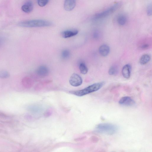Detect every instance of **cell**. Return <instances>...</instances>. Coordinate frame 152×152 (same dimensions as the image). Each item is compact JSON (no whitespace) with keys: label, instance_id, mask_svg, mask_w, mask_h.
<instances>
[{"label":"cell","instance_id":"cell-8","mask_svg":"<svg viewBox=\"0 0 152 152\" xmlns=\"http://www.w3.org/2000/svg\"><path fill=\"white\" fill-rule=\"evenodd\" d=\"M76 0H64V8L67 11H70L75 7Z\"/></svg>","mask_w":152,"mask_h":152},{"label":"cell","instance_id":"cell-21","mask_svg":"<svg viewBox=\"0 0 152 152\" xmlns=\"http://www.w3.org/2000/svg\"><path fill=\"white\" fill-rule=\"evenodd\" d=\"M86 138V136H83L75 139L74 140L76 142L84 140Z\"/></svg>","mask_w":152,"mask_h":152},{"label":"cell","instance_id":"cell-6","mask_svg":"<svg viewBox=\"0 0 152 152\" xmlns=\"http://www.w3.org/2000/svg\"><path fill=\"white\" fill-rule=\"evenodd\" d=\"M118 102L121 105L127 106H133L136 104L135 101L131 97L128 96L122 97Z\"/></svg>","mask_w":152,"mask_h":152},{"label":"cell","instance_id":"cell-19","mask_svg":"<svg viewBox=\"0 0 152 152\" xmlns=\"http://www.w3.org/2000/svg\"><path fill=\"white\" fill-rule=\"evenodd\" d=\"M49 0H37L38 5L41 7H43L47 4Z\"/></svg>","mask_w":152,"mask_h":152},{"label":"cell","instance_id":"cell-15","mask_svg":"<svg viewBox=\"0 0 152 152\" xmlns=\"http://www.w3.org/2000/svg\"><path fill=\"white\" fill-rule=\"evenodd\" d=\"M79 69L81 73L83 74H85L88 72V68L83 63H81L80 64Z\"/></svg>","mask_w":152,"mask_h":152},{"label":"cell","instance_id":"cell-10","mask_svg":"<svg viewBox=\"0 0 152 152\" xmlns=\"http://www.w3.org/2000/svg\"><path fill=\"white\" fill-rule=\"evenodd\" d=\"M33 9V4L32 1H28L25 3L21 7L22 10L26 13H29Z\"/></svg>","mask_w":152,"mask_h":152},{"label":"cell","instance_id":"cell-14","mask_svg":"<svg viewBox=\"0 0 152 152\" xmlns=\"http://www.w3.org/2000/svg\"><path fill=\"white\" fill-rule=\"evenodd\" d=\"M127 20L126 17L124 15H121L118 17L117 22L118 24L121 26L124 25L126 23Z\"/></svg>","mask_w":152,"mask_h":152},{"label":"cell","instance_id":"cell-9","mask_svg":"<svg viewBox=\"0 0 152 152\" xmlns=\"http://www.w3.org/2000/svg\"><path fill=\"white\" fill-rule=\"evenodd\" d=\"M78 33V31L77 30H68L62 31L61 33V35L63 38H66L75 36Z\"/></svg>","mask_w":152,"mask_h":152},{"label":"cell","instance_id":"cell-24","mask_svg":"<svg viewBox=\"0 0 152 152\" xmlns=\"http://www.w3.org/2000/svg\"><path fill=\"white\" fill-rule=\"evenodd\" d=\"M51 114L50 112L49 111H48V112H47V113L45 114L46 115L49 116V114Z\"/></svg>","mask_w":152,"mask_h":152},{"label":"cell","instance_id":"cell-7","mask_svg":"<svg viewBox=\"0 0 152 152\" xmlns=\"http://www.w3.org/2000/svg\"><path fill=\"white\" fill-rule=\"evenodd\" d=\"M49 71L48 68L45 66H39L37 69V74L41 77H44L48 75Z\"/></svg>","mask_w":152,"mask_h":152},{"label":"cell","instance_id":"cell-20","mask_svg":"<svg viewBox=\"0 0 152 152\" xmlns=\"http://www.w3.org/2000/svg\"><path fill=\"white\" fill-rule=\"evenodd\" d=\"M147 14L148 16L152 15V6L151 5H149L147 7Z\"/></svg>","mask_w":152,"mask_h":152},{"label":"cell","instance_id":"cell-23","mask_svg":"<svg viewBox=\"0 0 152 152\" xmlns=\"http://www.w3.org/2000/svg\"><path fill=\"white\" fill-rule=\"evenodd\" d=\"M148 45L147 44H144L142 46V48L143 49L147 48L148 47Z\"/></svg>","mask_w":152,"mask_h":152},{"label":"cell","instance_id":"cell-1","mask_svg":"<svg viewBox=\"0 0 152 152\" xmlns=\"http://www.w3.org/2000/svg\"><path fill=\"white\" fill-rule=\"evenodd\" d=\"M104 84L105 83L103 81L96 83L81 90L70 91L69 93L77 96H82L98 91Z\"/></svg>","mask_w":152,"mask_h":152},{"label":"cell","instance_id":"cell-13","mask_svg":"<svg viewBox=\"0 0 152 152\" xmlns=\"http://www.w3.org/2000/svg\"><path fill=\"white\" fill-rule=\"evenodd\" d=\"M151 58L150 56L148 54H144L140 57L139 62L142 65L145 64L149 61Z\"/></svg>","mask_w":152,"mask_h":152},{"label":"cell","instance_id":"cell-11","mask_svg":"<svg viewBox=\"0 0 152 152\" xmlns=\"http://www.w3.org/2000/svg\"><path fill=\"white\" fill-rule=\"evenodd\" d=\"M110 47L107 45L104 44L100 46L99 49V54L104 57L106 56L109 53Z\"/></svg>","mask_w":152,"mask_h":152},{"label":"cell","instance_id":"cell-22","mask_svg":"<svg viewBox=\"0 0 152 152\" xmlns=\"http://www.w3.org/2000/svg\"><path fill=\"white\" fill-rule=\"evenodd\" d=\"M96 136H92L91 137L90 140L92 142H96V141H97L98 140Z\"/></svg>","mask_w":152,"mask_h":152},{"label":"cell","instance_id":"cell-16","mask_svg":"<svg viewBox=\"0 0 152 152\" xmlns=\"http://www.w3.org/2000/svg\"><path fill=\"white\" fill-rule=\"evenodd\" d=\"M10 76V73L6 71H1L0 72V78H7Z\"/></svg>","mask_w":152,"mask_h":152},{"label":"cell","instance_id":"cell-17","mask_svg":"<svg viewBox=\"0 0 152 152\" xmlns=\"http://www.w3.org/2000/svg\"><path fill=\"white\" fill-rule=\"evenodd\" d=\"M117 69L116 66H112L109 69L108 73L110 75H115L117 72Z\"/></svg>","mask_w":152,"mask_h":152},{"label":"cell","instance_id":"cell-3","mask_svg":"<svg viewBox=\"0 0 152 152\" xmlns=\"http://www.w3.org/2000/svg\"><path fill=\"white\" fill-rule=\"evenodd\" d=\"M96 131L98 132L112 135L115 133L118 129L116 125L109 123H102L97 125Z\"/></svg>","mask_w":152,"mask_h":152},{"label":"cell","instance_id":"cell-18","mask_svg":"<svg viewBox=\"0 0 152 152\" xmlns=\"http://www.w3.org/2000/svg\"><path fill=\"white\" fill-rule=\"evenodd\" d=\"M70 55V52L67 50H63L61 54V57L63 59H66L68 58Z\"/></svg>","mask_w":152,"mask_h":152},{"label":"cell","instance_id":"cell-12","mask_svg":"<svg viewBox=\"0 0 152 152\" xmlns=\"http://www.w3.org/2000/svg\"><path fill=\"white\" fill-rule=\"evenodd\" d=\"M131 66L129 64L125 65L123 67L122 73L123 76L126 79L129 78L131 75Z\"/></svg>","mask_w":152,"mask_h":152},{"label":"cell","instance_id":"cell-2","mask_svg":"<svg viewBox=\"0 0 152 152\" xmlns=\"http://www.w3.org/2000/svg\"><path fill=\"white\" fill-rule=\"evenodd\" d=\"M53 23L49 21L40 19L32 20L20 22L19 26L24 27H38L49 26Z\"/></svg>","mask_w":152,"mask_h":152},{"label":"cell","instance_id":"cell-5","mask_svg":"<svg viewBox=\"0 0 152 152\" xmlns=\"http://www.w3.org/2000/svg\"><path fill=\"white\" fill-rule=\"evenodd\" d=\"M83 82V80L81 77L78 74L74 73L71 76L69 83L72 86L77 87L81 85Z\"/></svg>","mask_w":152,"mask_h":152},{"label":"cell","instance_id":"cell-4","mask_svg":"<svg viewBox=\"0 0 152 152\" xmlns=\"http://www.w3.org/2000/svg\"><path fill=\"white\" fill-rule=\"evenodd\" d=\"M121 5V4L120 2L116 3L105 10L96 14L94 16L92 19L94 20H96L107 16L120 8Z\"/></svg>","mask_w":152,"mask_h":152}]
</instances>
